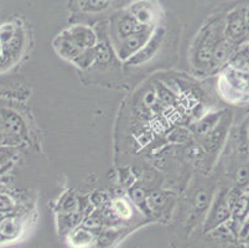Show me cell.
<instances>
[{"mask_svg":"<svg viewBox=\"0 0 249 248\" xmlns=\"http://www.w3.org/2000/svg\"><path fill=\"white\" fill-rule=\"evenodd\" d=\"M222 95L228 101L241 102L244 95L249 93V72L241 71L230 66L218 81Z\"/></svg>","mask_w":249,"mask_h":248,"instance_id":"obj_1","label":"cell"},{"mask_svg":"<svg viewBox=\"0 0 249 248\" xmlns=\"http://www.w3.org/2000/svg\"><path fill=\"white\" fill-rule=\"evenodd\" d=\"M151 27H146L144 30L139 31V33L132 34L129 35L128 38H123V42H122V46L118 51L119 54V57L123 58V60H129L130 56H134L140 49H142L144 45L149 41V38H151Z\"/></svg>","mask_w":249,"mask_h":248,"instance_id":"obj_2","label":"cell"},{"mask_svg":"<svg viewBox=\"0 0 249 248\" xmlns=\"http://www.w3.org/2000/svg\"><path fill=\"white\" fill-rule=\"evenodd\" d=\"M162 38H164V31L158 30L156 33H154L151 35V38H149V41L146 42L134 56L129 58V62L132 65H139V63L146 62L150 57H153L154 55L156 54V51L159 50L160 44H161Z\"/></svg>","mask_w":249,"mask_h":248,"instance_id":"obj_3","label":"cell"},{"mask_svg":"<svg viewBox=\"0 0 249 248\" xmlns=\"http://www.w3.org/2000/svg\"><path fill=\"white\" fill-rule=\"evenodd\" d=\"M231 215H232V208H231L227 197L225 195H222L221 199L217 200V202L214 204L213 208H212V212L211 215L208 216L206 229H216L217 226H219V225L227 221V220H230Z\"/></svg>","mask_w":249,"mask_h":248,"instance_id":"obj_4","label":"cell"},{"mask_svg":"<svg viewBox=\"0 0 249 248\" xmlns=\"http://www.w3.org/2000/svg\"><path fill=\"white\" fill-rule=\"evenodd\" d=\"M53 46H55L56 51L62 56L63 58H67L70 61H73L78 55L82 54L83 49H81L78 45L72 40L70 36L69 31H65L62 35L58 36L55 41H53Z\"/></svg>","mask_w":249,"mask_h":248,"instance_id":"obj_5","label":"cell"},{"mask_svg":"<svg viewBox=\"0 0 249 248\" xmlns=\"http://www.w3.org/2000/svg\"><path fill=\"white\" fill-rule=\"evenodd\" d=\"M67 31H69L72 40L81 49H92V47H94L97 45V36L90 27L83 26V25H76V26L71 27Z\"/></svg>","mask_w":249,"mask_h":248,"instance_id":"obj_6","label":"cell"},{"mask_svg":"<svg viewBox=\"0 0 249 248\" xmlns=\"http://www.w3.org/2000/svg\"><path fill=\"white\" fill-rule=\"evenodd\" d=\"M247 30H248V27L244 21V15L239 14L238 11H234L228 15L226 35L230 38V41H238L242 36H244Z\"/></svg>","mask_w":249,"mask_h":248,"instance_id":"obj_7","label":"cell"},{"mask_svg":"<svg viewBox=\"0 0 249 248\" xmlns=\"http://www.w3.org/2000/svg\"><path fill=\"white\" fill-rule=\"evenodd\" d=\"M129 14L142 25H153L155 14L153 6L146 1H138L129 8Z\"/></svg>","mask_w":249,"mask_h":248,"instance_id":"obj_8","label":"cell"},{"mask_svg":"<svg viewBox=\"0 0 249 248\" xmlns=\"http://www.w3.org/2000/svg\"><path fill=\"white\" fill-rule=\"evenodd\" d=\"M151 26V25H142L140 22H138L134 18L130 15V14H126L121 19L119 24H118V33L122 38H128L129 35L132 34L139 33V31L144 30L146 27Z\"/></svg>","mask_w":249,"mask_h":248,"instance_id":"obj_9","label":"cell"},{"mask_svg":"<svg viewBox=\"0 0 249 248\" xmlns=\"http://www.w3.org/2000/svg\"><path fill=\"white\" fill-rule=\"evenodd\" d=\"M231 47L232 44L231 41H219L218 44L213 47V54H212V58H213L216 62L222 63L228 60V57L231 56Z\"/></svg>","mask_w":249,"mask_h":248,"instance_id":"obj_10","label":"cell"},{"mask_svg":"<svg viewBox=\"0 0 249 248\" xmlns=\"http://www.w3.org/2000/svg\"><path fill=\"white\" fill-rule=\"evenodd\" d=\"M4 126L8 129L9 133H13L14 135H21L22 131H24V126H22V122L20 119L19 115H17L15 113H10L4 117Z\"/></svg>","mask_w":249,"mask_h":248,"instance_id":"obj_11","label":"cell"},{"mask_svg":"<svg viewBox=\"0 0 249 248\" xmlns=\"http://www.w3.org/2000/svg\"><path fill=\"white\" fill-rule=\"evenodd\" d=\"M94 61H96V51H94V47H92V49L83 50L82 54L78 55L72 62H74L80 67H87L90 63H93Z\"/></svg>","mask_w":249,"mask_h":248,"instance_id":"obj_12","label":"cell"},{"mask_svg":"<svg viewBox=\"0 0 249 248\" xmlns=\"http://www.w3.org/2000/svg\"><path fill=\"white\" fill-rule=\"evenodd\" d=\"M18 232V224L14 217H4L0 221V235L11 237Z\"/></svg>","mask_w":249,"mask_h":248,"instance_id":"obj_13","label":"cell"},{"mask_svg":"<svg viewBox=\"0 0 249 248\" xmlns=\"http://www.w3.org/2000/svg\"><path fill=\"white\" fill-rule=\"evenodd\" d=\"M233 68L241 70V71L249 72V50H243L239 52L234 58H233L232 63H231Z\"/></svg>","mask_w":249,"mask_h":248,"instance_id":"obj_14","label":"cell"},{"mask_svg":"<svg viewBox=\"0 0 249 248\" xmlns=\"http://www.w3.org/2000/svg\"><path fill=\"white\" fill-rule=\"evenodd\" d=\"M113 211L121 218H129L132 215V209H130L129 204L125 200L122 199H118L113 202Z\"/></svg>","mask_w":249,"mask_h":248,"instance_id":"obj_15","label":"cell"},{"mask_svg":"<svg viewBox=\"0 0 249 248\" xmlns=\"http://www.w3.org/2000/svg\"><path fill=\"white\" fill-rule=\"evenodd\" d=\"M90 241H92V235L86 229H78L72 235V243L76 246H86L90 243Z\"/></svg>","mask_w":249,"mask_h":248,"instance_id":"obj_16","label":"cell"},{"mask_svg":"<svg viewBox=\"0 0 249 248\" xmlns=\"http://www.w3.org/2000/svg\"><path fill=\"white\" fill-rule=\"evenodd\" d=\"M112 0H87L83 6L86 11H102L109 8Z\"/></svg>","mask_w":249,"mask_h":248,"instance_id":"obj_17","label":"cell"},{"mask_svg":"<svg viewBox=\"0 0 249 248\" xmlns=\"http://www.w3.org/2000/svg\"><path fill=\"white\" fill-rule=\"evenodd\" d=\"M156 95L159 97L160 101H162L164 103H173L174 99H175V95L166 86L164 85H156Z\"/></svg>","mask_w":249,"mask_h":248,"instance_id":"obj_18","label":"cell"},{"mask_svg":"<svg viewBox=\"0 0 249 248\" xmlns=\"http://www.w3.org/2000/svg\"><path fill=\"white\" fill-rule=\"evenodd\" d=\"M94 51H96V60L99 62H106L109 60V51L106 44H97L94 46Z\"/></svg>","mask_w":249,"mask_h":248,"instance_id":"obj_19","label":"cell"},{"mask_svg":"<svg viewBox=\"0 0 249 248\" xmlns=\"http://www.w3.org/2000/svg\"><path fill=\"white\" fill-rule=\"evenodd\" d=\"M14 35H15V31L13 25L8 24L0 27V40H1V42H3L4 45L8 44L9 41L14 38Z\"/></svg>","mask_w":249,"mask_h":248,"instance_id":"obj_20","label":"cell"},{"mask_svg":"<svg viewBox=\"0 0 249 248\" xmlns=\"http://www.w3.org/2000/svg\"><path fill=\"white\" fill-rule=\"evenodd\" d=\"M14 208V201L10 196L5 194H0V212L8 213Z\"/></svg>","mask_w":249,"mask_h":248,"instance_id":"obj_21","label":"cell"},{"mask_svg":"<svg viewBox=\"0 0 249 248\" xmlns=\"http://www.w3.org/2000/svg\"><path fill=\"white\" fill-rule=\"evenodd\" d=\"M165 196L161 192H154L148 197V206L149 208H160L165 204Z\"/></svg>","mask_w":249,"mask_h":248,"instance_id":"obj_22","label":"cell"},{"mask_svg":"<svg viewBox=\"0 0 249 248\" xmlns=\"http://www.w3.org/2000/svg\"><path fill=\"white\" fill-rule=\"evenodd\" d=\"M208 204H210V200H208L207 192L206 191H200L196 195V197H195V206H196V209L203 210V209L207 208Z\"/></svg>","mask_w":249,"mask_h":248,"instance_id":"obj_23","label":"cell"},{"mask_svg":"<svg viewBox=\"0 0 249 248\" xmlns=\"http://www.w3.org/2000/svg\"><path fill=\"white\" fill-rule=\"evenodd\" d=\"M76 200H74L73 196H67L65 197V200H63L62 202V208H63V211L65 212H74V210H76Z\"/></svg>","mask_w":249,"mask_h":248,"instance_id":"obj_24","label":"cell"},{"mask_svg":"<svg viewBox=\"0 0 249 248\" xmlns=\"http://www.w3.org/2000/svg\"><path fill=\"white\" fill-rule=\"evenodd\" d=\"M132 197H133V200L137 202V205H139V206H140V204H145V202H148V199L145 197L144 191L140 190V189H135V190H133Z\"/></svg>","mask_w":249,"mask_h":248,"instance_id":"obj_25","label":"cell"},{"mask_svg":"<svg viewBox=\"0 0 249 248\" xmlns=\"http://www.w3.org/2000/svg\"><path fill=\"white\" fill-rule=\"evenodd\" d=\"M248 179H249V172L247 168H242V169L238 170L237 172V183L239 185H246L248 183Z\"/></svg>","mask_w":249,"mask_h":248,"instance_id":"obj_26","label":"cell"},{"mask_svg":"<svg viewBox=\"0 0 249 248\" xmlns=\"http://www.w3.org/2000/svg\"><path fill=\"white\" fill-rule=\"evenodd\" d=\"M249 235V212L246 215V220L243 222V227L241 229L242 237H247Z\"/></svg>","mask_w":249,"mask_h":248,"instance_id":"obj_27","label":"cell"},{"mask_svg":"<svg viewBox=\"0 0 249 248\" xmlns=\"http://www.w3.org/2000/svg\"><path fill=\"white\" fill-rule=\"evenodd\" d=\"M156 93H148V95H145V98H144V101H145L146 104H153L154 102H155L156 99Z\"/></svg>","mask_w":249,"mask_h":248,"instance_id":"obj_28","label":"cell"},{"mask_svg":"<svg viewBox=\"0 0 249 248\" xmlns=\"http://www.w3.org/2000/svg\"><path fill=\"white\" fill-rule=\"evenodd\" d=\"M243 15H244V21H246V25L249 30V9L246 11V14H243Z\"/></svg>","mask_w":249,"mask_h":248,"instance_id":"obj_29","label":"cell"},{"mask_svg":"<svg viewBox=\"0 0 249 248\" xmlns=\"http://www.w3.org/2000/svg\"><path fill=\"white\" fill-rule=\"evenodd\" d=\"M3 51H4V44L1 42V40H0V56L3 55Z\"/></svg>","mask_w":249,"mask_h":248,"instance_id":"obj_30","label":"cell"},{"mask_svg":"<svg viewBox=\"0 0 249 248\" xmlns=\"http://www.w3.org/2000/svg\"><path fill=\"white\" fill-rule=\"evenodd\" d=\"M248 236H249V235H248Z\"/></svg>","mask_w":249,"mask_h":248,"instance_id":"obj_31","label":"cell"}]
</instances>
